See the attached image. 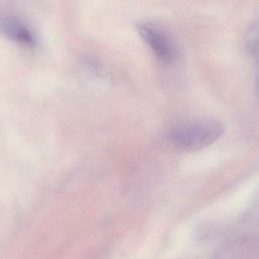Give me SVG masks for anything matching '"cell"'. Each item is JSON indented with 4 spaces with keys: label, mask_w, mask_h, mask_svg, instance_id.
<instances>
[{
    "label": "cell",
    "mask_w": 259,
    "mask_h": 259,
    "mask_svg": "<svg viewBox=\"0 0 259 259\" xmlns=\"http://www.w3.org/2000/svg\"><path fill=\"white\" fill-rule=\"evenodd\" d=\"M4 30L7 37L24 46L31 48L35 44L29 30L19 19L13 17L7 19L4 24Z\"/></svg>",
    "instance_id": "3957f363"
},
{
    "label": "cell",
    "mask_w": 259,
    "mask_h": 259,
    "mask_svg": "<svg viewBox=\"0 0 259 259\" xmlns=\"http://www.w3.org/2000/svg\"><path fill=\"white\" fill-rule=\"evenodd\" d=\"M224 133L222 122L207 118L175 125L167 132L166 139L176 148L197 151L214 143Z\"/></svg>",
    "instance_id": "6da1fadb"
},
{
    "label": "cell",
    "mask_w": 259,
    "mask_h": 259,
    "mask_svg": "<svg viewBox=\"0 0 259 259\" xmlns=\"http://www.w3.org/2000/svg\"><path fill=\"white\" fill-rule=\"evenodd\" d=\"M136 30L157 60L164 64H170L175 60L176 48L172 39L160 27L151 22H141Z\"/></svg>",
    "instance_id": "7a4b0ae2"
},
{
    "label": "cell",
    "mask_w": 259,
    "mask_h": 259,
    "mask_svg": "<svg viewBox=\"0 0 259 259\" xmlns=\"http://www.w3.org/2000/svg\"><path fill=\"white\" fill-rule=\"evenodd\" d=\"M257 25L252 27L248 35L247 40V48L248 51L252 54H257Z\"/></svg>",
    "instance_id": "277c9868"
}]
</instances>
